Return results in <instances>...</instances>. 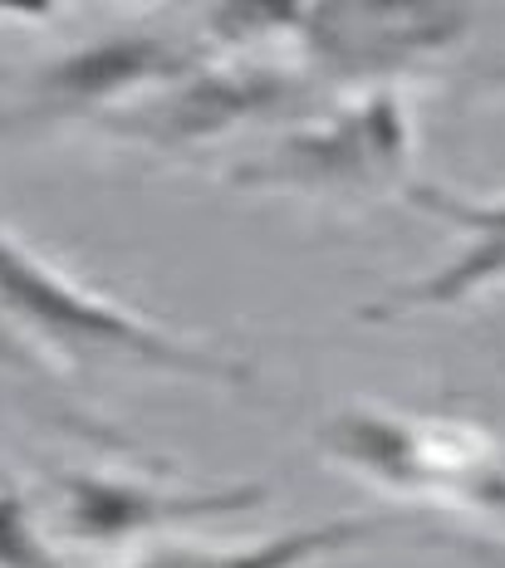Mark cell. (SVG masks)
Wrapping results in <instances>:
<instances>
[{"label":"cell","instance_id":"obj_9","mask_svg":"<svg viewBox=\"0 0 505 568\" xmlns=\"http://www.w3.org/2000/svg\"><path fill=\"white\" fill-rule=\"evenodd\" d=\"M0 368L26 377V383H60V368H54V363H44L30 343H20L16 334H10L6 318H0Z\"/></svg>","mask_w":505,"mask_h":568},{"label":"cell","instance_id":"obj_6","mask_svg":"<svg viewBox=\"0 0 505 568\" xmlns=\"http://www.w3.org/2000/svg\"><path fill=\"white\" fill-rule=\"evenodd\" d=\"M290 26L324 69L383 79L442 54L472 26L466 10H300Z\"/></svg>","mask_w":505,"mask_h":568},{"label":"cell","instance_id":"obj_10","mask_svg":"<svg viewBox=\"0 0 505 568\" xmlns=\"http://www.w3.org/2000/svg\"><path fill=\"white\" fill-rule=\"evenodd\" d=\"M462 549L476 559V568H505V539H491V535H466Z\"/></svg>","mask_w":505,"mask_h":568},{"label":"cell","instance_id":"obj_8","mask_svg":"<svg viewBox=\"0 0 505 568\" xmlns=\"http://www.w3.org/2000/svg\"><path fill=\"white\" fill-rule=\"evenodd\" d=\"M0 568H64L20 490L0 485Z\"/></svg>","mask_w":505,"mask_h":568},{"label":"cell","instance_id":"obj_4","mask_svg":"<svg viewBox=\"0 0 505 568\" xmlns=\"http://www.w3.org/2000/svg\"><path fill=\"white\" fill-rule=\"evenodd\" d=\"M60 529L74 544H123L148 539L162 529L202 525V519H226L255 510L265 500V485H206V490H182V485L113 476V470H69L50 480Z\"/></svg>","mask_w":505,"mask_h":568},{"label":"cell","instance_id":"obj_2","mask_svg":"<svg viewBox=\"0 0 505 568\" xmlns=\"http://www.w3.org/2000/svg\"><path fill=\"white\" fill-rule=\"evenodd\" d=\"M320 446L354 476L413 500H462L491 510L505 480V452L491 436L413 412L349 407L320 426Z\"/></svg>","mask_w":505,"mask_h":568},{"label":"cell","instance_id":"obj_7","mask_svg":"<svg viewBox=\"0 0 505 568\" xmlns=\"http://www.w3.org/2000/svg\"><path fill=\"white\" fill-rule=\"evenodd\" d=\"M387 525H393V519H378V515L324 519V525L285 529V535H270L261 544H236V549H216V554L182 549L178 568H310V564L329 559V554H344V549L368 544L373 535H383Z\"/></svg>","mask_w":505,"mask_h":568},{"label":"cell","instance_id":"obj_1","mask_svg":"<svg viewBox=\"0 0 505 568\" xmlns=\"http://www.w3.org/2000/svg\"><path fill=\"white\" fill-rule=\"evenodd\" d=\"M0 318L44 363L60 353L74 363H109V368L158 373L178 377V383H251V368L241 358L172 334V328L152 324L148 314L119 304L113 294L89 290L10 231H0Z\"/></svg>","mask_w":505,"mask_h":568},{"label":"cell","instance_id":"obj_3","mask_svg":"<svg viewBox=\"0 0 505 568\" xmlns=\"http://www.w3.org/2000/svg\"><path fill=\"white\" fill-rule=\"evenodd\" d=\"M407 162H413V118H407L403 93L378 84L329 123L300 128L261 158L241 162L231 182L339 201L407 186Z\"/></svg>","mask_w":505,"mask_h":568},{"label":"cell","instance_id":"obj_5","mask_svg":"<svg viewBox=\"0 0 505 568\" xmlns=\"http://www.w3.org/2000/svg\"><path fill=\"white\" fill-rule=\"evenodd\" d=\"M407 201L422 206L427 216L446 221L456 235H466V245L446 265L427 270L422 280H407L397 290H387L383 300H373L363 318L368 324H387V318L407 314H432V310H456V304H476L481 294L505 290V192L501 196H472L452 192L437 182H407Z\"/></svg>","mask_w":505,"mask_h":568}]
</instances>
